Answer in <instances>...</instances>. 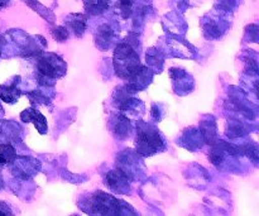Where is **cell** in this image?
I'll return each instance as SVG.
<instances>
[{
  "label": "cell",
  "instance_id": "cell-1",
  "mask_svg": "<svg viewBox=\"0 0 259 216\" xmlns=\"http://www.w3.org/2000/svg\"><path fill=\"white\" fill-rule=\"evenodd\" d=\"M14 149L10 146H3L0 148V163H7L14 158Z\"/></svg>",
  "mask_w": 259,
  "mask_h": 216
}]
</instances>
